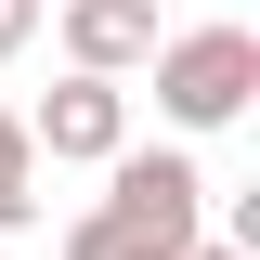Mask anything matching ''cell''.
<instances>
[{
  "mask_svg": "<svg viewBox=\"0 0 260 260\" xmlns=\"http://www.w3.org/2000/svg\"><path fill=\"white\" fill-rule=\"evenodd\" d=\"M195 221H208V169L156 156V143H117L104 156V208L65 234V260H182Z\"/></svg>",
  "mask_w": 260,
  "mask_h": 260,
  "instance_id": "1",
  "label": "cell"
},
{
  "mask_svg": "<svg viewBox=\"0 0 260 260\" xmlns=\"http://www.w3.org/2000/svg\"><path fill=\"white\" fill-rule=\"evenodd\" d=\"M156 104L182 130H221V117H247V91H260V39L247 26H182V39H156Z\"/></svg>",
  "mask_w": 260,
  "mask_h": 260,
  "instance_id": "2",
  "label": "cell"
},
{
  "mask_svg": "<svg viewBox=\"0 0 260 260\" xmlns=\"http://www.w3.org/2000/svg\"><path fill=\"white\" fill-rule=\"evenodd\" d=\"M26 143H39V169H104V156L130 143V91L104 78V65H65L52 91H39Z\"/></svg>",
  "mask_w": 260,
  "mask_h": 260,
  "instance_id": "3",
  "label": "cell"
},
{
  "mask_svg": "<svg viewBox=\"0 0 260 260\" xmlns=\"http://www.w3.org/2000/svg\"><path fill=\"white\" fill-rule=\"evenodd\" d=\"M65 65H104V78H130V65L156 52V0H65Z\"/></svg>",
  "mask_w": 260,
  "mask_h": 260,
  "instance_id": "4",
  "label": "cell"
},
{
  "mask_svg": "<svg viewBox=\"0 0 260 260\" xmlns=\"http://www.w3.org/2000/svg\"><path fill=\"white\" fill-rule=\"evenodd\" d=\"M39 221V143H26V117L0 104V234H26Z\"/></svg>",
  "mask_w": 260,
  "mask_h": 260,
  "instance_id": "5",
  "label": "cell"
},
{
  "mask_svg": "<svg viewBox=\"0 0 260 260\" xmlns=\"http://www.w3.org/2000/svg\"><path fill=\"white\" fill-rule=\"evenodd\" d=\"M39 26H52V0H0V65L26 52V39H39Z\"/></svg>",
  "mask_w": 260,
  "mask_h": 260,
  "instance_id": "6",
  "label": "cell"
},
{
  "mask_svg": "<svg viewBox=\"0 0 260 260\" xmlns=\"http://www.w3.org/2000/svg\"><path fill=\"white\" fill-rule=\"evenodd\" d=\"M182 260H247V247H234V234H221V247H208V234H195V247H182Z\"/></svg>",
  "mask_w": 260,
  "mask_h": 260,
  "instance_id": "7",
  "label": "cell"
}]
</instances>
